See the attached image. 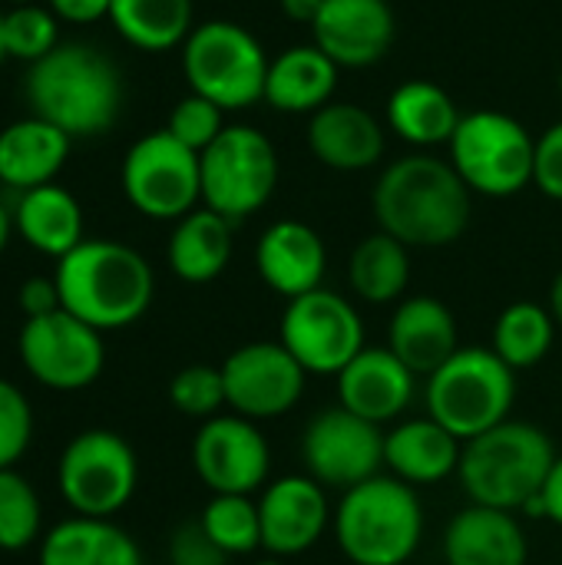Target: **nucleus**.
Returning a JSON list of instances; mask_svg holds the SVG:
<instances>
[{"instance_id": "f257e3e1", "label": "nucleus", "mask_w": 562, "mask_h": 565, "mask_svg": "<svg viewBox=\"0 0 562 565\" xmlns=\"http://www.w3.org/2000/svg\"><path fill=\"white\" fill-rule=\"evenodd\" d=\"M470 189L457 169L437 156H404L391 162L371 195L381 232L407 248H444L470 225Z\"/></svg>"}, {"instance_id": "412c9836", "label": "nucleus", "mask_w": 562, "mask_h": 565, "mask_svg": "<svg viewBox=\"0 0 562 565\" xmlns=\"http://www.w3.org/2000/svg\"><path fill=\"white\" fill-rule=\"evenodd\" d=\"M388 348L417 377H431L460 351L457 318L441 298L431 295L407 298L391 315Z\"/></svg>"}, {"instance_id": "7c9ffc66", "label": "nucleus", "mask_w": 562, "mask_h": 565, "mask_svg": "<svg viewBox=\"0 0 562 565\" xmlns=\"http://www.w3.org/2000/svg\"><path fill=\"white\" fill-rule=\"evenodd\" d=\"M116 33L146 53L182 46L192 33V0H109Z\"/></svg>"}, {"instance_id": "a211bd4d", "label": "nucleus", "mask_w": 562, "mask_h": 565, "mask_svg": "<svg viewBox=\"0 0 562 565\" xmlns=\"http://www.w3.org/2000/svg\"><path fill=\"white\" fill-rule=\"evenodd\" d=\"M397 33L388 0H325L311 23V43L338 66L361 70L384 60Z\"/></svg>"}, {"instance_id": "c85d7f7f", "label": "nucleus", "mask_w": 562, "mask_h": 565, "mask_svg": "<svg viewBox=\"0 0 562 565\" xmlns=\"http://www.w3.org/2000/svg\"><path fill=\"white\" fill-rule=\"evenodd\" d=\"M13 225L33 252L50 255L56 262L83 242V209L73 192L53 182L20 192Z\"/></svg>"}, {"instance_id": "ddd939ff", "label": "nucleus", "mask_w": 562, "mask_h": 565, "mask_svg": "<svg viewBox=\"0 0 562 565\" xmlns=\"http://www.w3.org/2000/svg\"><path fill=\"white\" fill-rule=\"evenodd\" d=\"M17 351L26 374L50 391H83L99 381L106 364L103 331L89 328L63 308L43 318H30L20 328Z\"/></svg>"}, {"instance_id": "2eb2a0df", "label": "nucleus", "mask_w": 562, "mask_h": 565, "mask_svg": "<svg viewBox=\"0 0 562 565\" xmlns=\"http://www.w3.org/2000/svg\"><path fill=\"white\" fill-rule=\"evenodd\" d=\"M225 404L245 420L285 417L305 394V367L282 341H252L222 361Z\"/></svg>"}, {"instance_id": "cd10ccee", "label": "nucleus", "mask_w": 562, "mask_h": 565, "mask_svg": "<svg viewBox=\"0 0 562 565\" xmlns=\"http://www.w3.org/2000/svg\"><path fill=\"white\" fill-rule=\"evenodd\" d=\"M232 228L225 215L212 209H195L182 215L169 235V268L179 281L209 285L232 262Z\"/></svg>"}, {"instance_id": "c03bdc74", "label": "nucleus", "mask_w": 562, "mask_h": 565, "mask_svg": "<svg viewBox=\"0 0 562 565\" xmlns=\"http://www.w3.org/2000/svg\"><path fill=\"white\" fill-rule=\"evenodd\" d=\"M50 10L66 23H96L109 17V0H50Z\"/></svg>"}, {"instance_id": "7ed1b4c3", "label": "nucleus", "mask_w": 562, "mask_h": 565, "mask_svg": "<svg viewBox=\"0 0 562 565\" xmlns=\"http://www.w3.org/2000/svg\"><path fill=\"white\" fill-rule=\"evenodd\" d=\"M60 305L96 331H116L139 321L156 291L149 262L109 238H83L56 262Z\"/></svg>"}, {"instance_id": "5701e85b", "label": "nucleus", "mask_w": 562, "mask_h": 565, "mask_svg": "<svg viewBox=\"0 0 562 565\" xmlns=\"http://www.w3.org/2000/svg\"><path fill=\"white\" fill-rule=\"evenodd\" d=\"M447 565H530L527 533L507 510L470 503L444 533Z\"/></svg>"}, {"instance_id": "2f4dec72", "label": "nucleus", "mask_w": 562, "mask_h": 565, "mask_svg": "<svg viewBox=\"0 0 562 565\" xmlns=\"http://www.w3.org/2000/svg\"><path fill=\"white\" fill-rule=\"evenodd\" d=\"M351 291L368 305H391L411 285V255L388 232H374L361 238L348 262Z\"/></svg>"}, {"instance_id": "f03ea898", "label": "nucleus", "mask_w": 562, "mask_h": 565, "mask_svg": "<svg viewBox=\"0 0 562 565\" xmlns=\"http://www.w3.org/2000/svg\"><path fill=\"white\" fill-rule=\"evenodd\" d=\"M23 93L33 116L70 139L113 129L123 109V76L116 63L89 43H60L43 60L30 63Z\"/></svg>"}, {"instance_id": "20e7f679", "label": "nucleus", "mask_w": 562, "mask_h": 565, "mask_svg": "<svg viewBox=\"0 0 562 565\" xmlns=\"http://www.w3.org/2000/svg\"><path fill=\"white\" fill-rule=\"evenodd\" d=\"M556 457L553 440L540 427L503 420L464 444L457 477L470 503L513 513L540 497Z\"/></svg>"}, {"instance_id": "72a5a7b5", "label": "nucleus", "mask_w": 562, "mask_h": 565, "mask_svg": "<svg viewBox=\"0 0 562 565\" xmlns=\"http://www.w3.org/2000/svg\"><path fill=\"white\" fill-rule=\"evenodd\" d=\"M199 523L212 536V543L229 556H248L262 550V520L258 503H252V497L215 493L205 503Z\"/></svg>"}, {"instance_id": "473e14b6", "label": "nucleus", "mask_w": 562, "mask_h": 565, "mask_svg": "<svg viewBox=\"0 0 562 565\" xmlns=\"http://www.w3.org/2000/svg\"><path fill=\"white\" fill-rule=\"evenodd\" d=\"M556 341V321L550 308L533 301H513L494 324V351L513 371L537 367Z\"/></svg>"}, {"instance_id": "09e8293b", "label": "nucleus", "mask_w": 562, "mask_h": 565, "mask_svg": "<svg viewBox=\"0 0 562 565\" xmlns=\"http://www.w3.org/2000/svg\"><path fill=\"white\" fill-rule=\"evenodd\" d=\"M7 60V50H3V13H0V63Z\"/></svg>"}, {"instance_id": "f8f14e48", "label": "nucleus", "mask_w": 562, "mask_h": 565, "mask_svg": "<svg viewBox=\"0 0 562 565\" xmlns=\"http://www.w3.org/2000/svg\"><path fill=\"white\" fill-rule=\"evenodd\" d=\"M278 341L305 367V374L328 377H338L368 348L358 308L328 288H315L285 305Z\"/></svg>"}, {"instance_id": "f704fd0d", "label": "nucleus", "mask_w": 562, "mask_h": 565, "mask_svg": "<svg viewBox=\"0 0 562 565\" xmlns=\"http://www.w3.org/2000/svg\"><path fill=\"white\" fill-rule=\"evenodd\" d=\"M40 497L26 477H20L13 467L0 470V550L20 553L40 540Z\"/></svg>"}, {"instance_id": "1a4fd4ad", "label": "nucleus", "mask_w": 562, "mask_h": 565, "mask_svg": "<svg viewBox=\"0 0 562 565\" xmlns=\"http://www.w3.org/2000/svg\"><path fill=\"white\" fill-rule=\"evenodd\" d=\"M202 205L242 222L268 205L278 185V152L255 126H225L222 136L199 152Z\"/></svg>"}, {"instance_id": "c756f323", "label": "nucleus", "mask_w": 562, "mask_h": 565, "mask_svg": "<svg viewBox=\"0 0 562 565\" xmlns=\"http://www.w3.org/2000/svg\"><path fill=\"white\" fill-rule=\"evenodd\" d=\"M460 109L454 96L427 79H407L388 96V126L411 146L450 142L460 126Z\"/></svg>"}, {"instance_id": "6ab92c4d", "label": "nucleus", "mask_w": 562, "mask_h": 565, "mask_svg": "<svg viewBox=\"0 0 562 565\" xmlns=\"http://www.w3.org/2000/svg\"><path fill=\"white\" fill-rule=\"evenodd\" d=\"M255 268L258 278L282 298H301L321 288L328 271V248L325 238L295 218H282L268 225L255 245Z\"/></svg>"}, {"instance_id": "37998d69", "label": "nucleus", "mask_w": 562, "mask_h": 565, "mask_svg": "<svg viewBox=\"0 0 562 565\" xmlns=\"http://www.w3.org/2000/svg\"><path fill=\"white\" fill-rule=\"evenodd\" d=\"M523 513H530V516H537V520H550V523L562 526V454L553 460V470H550V477H547L540 497L530 500Z\"/></svg>"}, {"instance_id": "4c0bfd02", "label": "nucleus", "mask_w": 562, "mask_h": 565, "mask_svg": "<svg viewBox=\"0 0 562 565\" xmlns=\"http://www.w3.org/2000/svg\"><path fill=\"white\" fill-rule=\"evenodd\" d=\"M222 129H225V109L215 106L212 99L199 96V93L182 96L172 106L169 122H166V132L176 136L192 152H205L222 136Z\"/></svg>"}, {"instance_id": "4468645a", "label": "nucleus", "mask_w": 562, "mask_h": 565, "mask_svg": "<svg viewBox=\"0 0 562 565\" xmlns=\"http://www.w3.org/2000/svg\"><path fill=\"white\" fill-rule=\"evenodd\" d=\"M301 460L308 477L321 487L351 490L381 473L384 434L378 424L338 404L308 420L301 434Z\"/></svg>"}, {"instance_id": "a18cd8bd", "label": "nucleus", "mask_w": 562, "mask_h": 565, "mask_svg": "<svg viewBox=\"0 0 562 565\" xmlns=\"http://www.w3.org/2000/svg\"><path fill=\"white\" fill-rule=\"evenodd\" d=\"M321 3L325 0H282V13L291 20V23H305L311 26L321 13Z\"/></svg>"}, {"instance_id": "aec40b11", "label": "nucleus", "mask_w": 562, "mask_h": 565, "mask_svg": "<svg viewBox=\"0 0 562 565\" xmlns=\"http://www.w3.org/2000/svg\"><path fill=\"white\" fill-rule=\"evenodd\" d=\"M335 384H338L341 407L381 427L411 407L417 374L404 367L391 348H364L335 377Z\"/></svg>"}, {"instance_id": "ea45409f", "label": "nucleus", "mask_w": 562, "mask_h": 565, "mask_svg": "<svg viewBox=\"0 0 562 565\" xmlns=\"http://www.w3.org/2000/svg\"><path fill=\"white\" fill-rule=\"evenodd\" d=\"M229 553H222L212 536L202 530L199 520L182 523L169 540V563L172 565H229Z\"/></svg>"}, {"instance_id": "39448f33", "label": "nucleus", "mask_w": 562, "mask_h": 565, "mask_svg": "<svg viewBox=\"0 0 562 565\" xmlns=\"http://www.w3.org/2000/svg\"><path fill=\"white\" fill-rule=\"evenodd\" d=\"M331 526L348 563L404 565L424 540V507L414 487L378 473L344 490Z\"/></svg>"}, {"instance_id": "0eeeda50", "label": "nucleus", "mask_w": 562, "mask_h": 565, "mask_svg": "<svg viewBox=\"0 0 562 565\" xmlns=\"http://www.w3.org/2000/svg\"><path fill=\"white\" fill-rule=\"evenodd\" d=\"M268 56L262 43L232 20H205L182 43V73L189 89L212 99L225 113L248 109L265 99Z\"/></svg>"}, {"instance_id": "a878e982", "label": "nucleus", "mask_w": 562, "mask_h": 565, "mask_svg": "<svg viewBox=\"0 0 562 565\" xmlns=\"http://www.w3.org/2000/svg\"><path fill=\"white\" fill-rule=\"evenodd\" d=\"M70 136L40 116L17 119L0 129V182L30 192L56 179L70 156Z\"/></svg>"}, {"instance_id": "603ef678", "label": "nucleus", "mask_w": 562, "mask_h": 565, "mask_svg": "<svg viewBox=\"0 0 562 565\" xmlns=\"http://www.w3.org/2000/svg\"><path fill=\"white\" fill-rule=\"evenodd\" d=\"M560 93H562V73H560Z\"/></svg>"}, {"instance_id": "393cba45", "label": "nucleus", "mask_w": 562, "mask_h": 565, "mask_svg": "<svg viewBox=\"0 0 562 565\" xmlns=\"http://www.w3.org/2000/svg\"><path fill=\"white\" fill-rule=\"evenodd\" d=\"M338 63L315 43L288 46L268 63L265 103L278 113H318L331 103L338 86Z\"/></svg>"}, {"instance_id": "c9c22d12", "label": "nucleus", "mask_w": 562, "mask_h": 565, "mask_svg": "<svg viewBox=\"0 0 562 565\" xmlns=\"http://www.w3.org/2000/svg\"><path fill=\"white\" fill-rule=\"evenodd\" d=\"M56 13L40 3H17L3 13V50L13 60L36 63L56 50Z\"/></svg>"}, {"instance_id": "a19ab883", "label": "nucleus", "mask_w": 562, "mask_h": 565, "mask_svg": "<svg viewBox=\"0 0 562 565\" xmlns=\"http://www.w3.org/2000/svg\"><path fill=\"white\" fill-rule=\"evenodd\" d=\"M533 185L547 195L562 202V119L553 122L537 139V159H533Z\"/></svg>"}, {"instance_id": "dca6fc26", "label": "nucleus", "mask_w": 562, "mask_h": 565, "mask_svg": "<svg viewBox=\"0 0 562 565\" xmlns=\"http://www.w3.org/2000/svg\"><path fill=\"white\" fill-rule=\"evenodd\" d=\"M192 467L199 480L215 493L252 497L265 487L272 470V450L255 420L238 414H219L202 420L192 440Z\"/></svg>"}, {"instance_id": "4be33fe9", "label": "nucleus", "mask_w": 562, "mask_h": 565, "mask_svg": "<svg viewBox=\"0 0 562 565\" xmlns=\"http://www.w3.org/2000/svg\"><path fill=\"white\" fill-rule=\"evenodd\" d=\"M311 156L338 172H361L381 162L384 129L358 103H328L308 119Z\"/></svg>"}, {"instance_id": "8fccbe9b", "label": "nucleus", "mask_w": 562, "mask_h": 565, "mask_svg": "<svg viewBox=\"0 0 562 565\" xmlns=\"http://www.w3.org/2000/svg\"><path fill=\"white\" fill-rule=\"evenodd\" d=\"M255 565H285V559H278V556H268V559H262V563Z\"/></svg>"}, {"instance_id": "e433bc0d", "label": "nucleus", "mask_w": 562, "mask_h": 565, "mask_svg": "<svg viewBox=\"0 0 562 565\" xmlns=\"http://www.w3.org/2000/svg\"><path fill=\"white\" fill-rule=\"evenodd\" d=\"M169 401L179 414L195 417V420H212L219 417L225 404V381L222 367L209 364H189L169 381Z\"/></svg>"}, {"instance_id": "9d476101", "label": "nucleus", "mask_w": 562, "mask_h": 565, "mask_svg": "<svg viewBox=\"0 0 562 565\" xmlns=\"http://www.w3.org/2000/svg\"><path fill=\"white\" fill-rule=\"evenodd\" d=\"M139 483L136 450L113 430L93 427L76 434L56 463V487L76 516L113 520Z\"/></svg>"}, {"instance_id": "f3484780", "label": "nucleus", "mask_w": 562, "mask_h": 565, "mask_svg": "<svg viewBox=\"0 0 562 565\" xmlns=\"http://www.w3.org/2000/svg\"><path fill=\"white\" fill-rule=\"evenodd\" d=\"M258 520H262V550H268V556L288 559L308 553L325 536L335 513L328 507L325 487L305 473V477H282L268 483L258 500Z\"/></svg>"}, {"instance_id": "79ce46f5", "label": "nucleus", "mask_w": 562, "mask_h": 565, "mask_svg": "<svg viewBox=\"0 0 562 565\" xmlns=\"http://www.w3.org/2000/svg\"><path fill=\"white\" fill-rule=\"evenodd\" d=\"M20 308H23V315H26V321L30 318H43V315H53V311H60L63 305H60V288H56V278H43V275H36V278H26L23 285H20Z\"/></svg>"}, {"instance_id": "58836bf2", "label": "nucleus", "mask_w": 562, "mask_h": 565, "mask_svg": "<svg viewBox=\"0 0 562 565\" xmlns=\"http://www.w3.org/2000/svg\"><path fill=\"white\" fill-rule=\"evenodd\" d=\"M33 411L23 391L0 377V470H10L30 447Z\"/></svg>"}, {"instance_id": "b1692460", "label": "nucleus", "mask_w": 562, "mask_h": 565, "mask_svg": "<svg viewBox=\"0 0 562 565\" xmlns=\"http://www.w3.org/2000/svg\"><path fill=\"white\" fill-rule=\"evenodd\" d=\"M460 454L464 444L434 417L404 420L384 434V467L407 487L444 483L460 470Z\"/></svg>"}, {"instance_id": "49530a36", "label": "nucleus", "mask_w": 562, "mask_h": 565, "mask_svg": "<svg viewBox=\"0 0 562 565\" xmlns=\"http://www.w3.org/2000/svg\"><path fill=\"white\" fill-rule=\"evenodd\" d=\"M547 308H550L556 328H562V271L553 278V285H550V305Z\"/></svg>"}, {"instance_id": "3c124183", "label": "nucleus", "mask_w": 562, "mask_h": 565, "mask_svg": "<svg viewBox=\"0 0 562 565\" xmlns=\"http://www.w3.org/2000/svg\"><path fill=\"white\" fill-rule=\"evenodd\" d=\"M10 3L17 7V3H36V0H10Z\"/></svg>"}, {"instance_id": "6e6552de", "label": "nucleus", "mask_w": 562, "mask_h": 565, "mask_svg": "<svg viewBox=\"0 0 562 565\" xmlns=\"http://www.w3.org/2000/svg\"><path fill=\"white\" fill-rule=\"evenodd\" d=\"M447 146L450 166L470 192H480L487 199H507L533 182L537 139L520 119L507 113H467Z\"/></svg>"}, {"instance_id": "bb28decb", "label": "nucleus", "mask_w": 562, "mask_h": 565, "mask_svg": "<svg viewBox=\"0 0 562 565\" xmlns=\"http://www.w3.org/2000/svg\"><path fill=\"white\" fill-rule=\"evenodd\" d=\"M40 565H142V553L113 520L70 516L43 536Z\"/></svg>"}, {"instance_id": "423d86ee", "label": "nucleus", "mask_w": 562, "mask_h": 565, "mask_svg": "<svg viewBox=\"0 0 562 565\" xmlns=\"http://www.w3.org/2000/svg\"><path fill=\"white\" fill-rule=\"evenodd\" d=\"M517 401V371L494 348H460L427 377V417L447 427L460 444L510 420Z\"/></svg>"}, {"instance_id": "9b49d317", "label": "nucleus", "mask_w": 562, "mask_h": 565, "mask_svg": "<svg viewBox=\"0 0 562 565\" xmlns=\"http://www.w3.org/2000/svg\"><path fill=\"white\" fill-rule=\"evenodd\" d=\"M123 192L139 215L179 222L202 202L199 152L166 129L136 139L123 159Z\"/></svg>"}, {"instance_id": "de8ad7c7", "label": "nucleus", "mask_w": 562, "mask_h": 565, "mask_svg": "<svg viewBox=\"0 0 562 565\" xmlns=\"http://www.w3.org/2000/svg\"><path fill=\"white\" fill-rule=\"evenodd\" d=\"M10 232H13V215L0 205V252H3L7 242H10Z\"/></svg>"}]
</instances>
